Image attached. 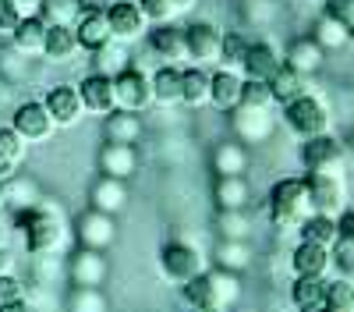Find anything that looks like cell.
I'll list each match as a JSON object with an SVG mask.
<instances>
[{
	"mask_svg": "<svg viewBox=\"0 0 354 312\" xmlns=\"http://www.w3.org/2000/svg\"><path fill=\"white\" fill-rule=\"evenodd\" d=\"M21 227H25V248L32 255H57L68 245L64 206L46 199V195L28 213H21Z\"/></svg>",
	"mask_w": 354,
	"mask_h": 312,
	"instance_id": "1",
	"label": "cell"
},
{
	"mask_svg": "<svg viewBox=\"0 0 354 312\" xmlns=\"http://www.w3.org/2000/svg\"><path fill=\"white\" fill-rule=\"evenodd\" d=\"M181 298L188 309H230L241 298V280L230 270H205L195 280L181 284Z\"/></svg>",
	"mask_w": 354,
	"mask_h": 312,
	"instance_id": "2",
	"label": "cell"
},
{
	"mask_svg": "<svg viewBox=\"0 0 354 312\" xmlns=\"http://www.w3.org/2000/svg\"><path fill=\"white\" fill-rule=\"evenodd\" d=\"M312 217V199L305 178H283L270 192V220L280 231H298V227Z\"/></svg>",
	"mask_w": 354,
	"mask_h": 312,
	"instance_id": "3",
	"label": "cell"
},
{
	"mask_svg": "<svg viewBox=\"0 0 354 312\" xmlns=\"http://www.w3.org/2000/svg\"><path fill=\"white\" fill-rule=\"evenodd\" d=\"M283 121L287 128L298 135V138H319V135H330V107L322 103L319 96H298V100H290L283 103Z\"/></svg>",
	"mask_w": 354,
	"mask_h": 312,
	"instance_id": "4",
	"label": "cell"
},
{
	"mask_svg": "<svg viewBox=\"0 0 354 312\" xmlns=\"http://www.w3.org/2000/svg\"><path fill=\"white\" fill-rule=\"evenodd\" d=\"M160 270H163V277L170 284H188L198 273L209 270V263H205V255L195 245H188V241H167L160 248Z\"/></svg>",
	"mask_w": 354,
	"mask_h": 312,
	"instance_id": "5",
	"label": "cell"
},
{
	"mask_svg": "<svg viewBox=\"0 0 354 312\" xmlns=\"http://www.w3.org/2000/svg\"><path fill=\"white\" fill-rule=\"evenodd\" d=\"M301 163L308 174H330V178H344L347 170V149L333 135H319V138H305L301 146Z\"/></svg>",
	"mask_w": 354,
	"mask_h": 312,
	"instance_id": "6",
	"label": "cell"
},
{
	"mask_svg": "<svg viewBox=\"0 0 354 312\" xmlns=\"http://www.w3.org/2000/svg\"><path fill=\"white\" fill-rule=\"evenodd\" d=\"M113 103L117 110H131V113H145L153 107V82L138 68H124L113 75Z\"/></svg>",
	"mask_w": 354,
	"mask_h": 312,
	"instance_id": "7",
	"label": "cell"
},
{
	"mask_svg": "<svg viewBox=\"0 0 354 312\" xmlns=\"http://www.w3.org/2000/svg\"><path fill=\"white\" fill-rule=\"evenodd\" d=\"M185 43H188V61L198 68H220V46H223V33L209 21H195L185 28Z\"/></svg>",
	"mask_w": 354,
	"mask_h": 312,
	"instance_id": "8",
	"label": "cell"
},
{
	"mask_svg": "<svg viewBox=\"0 0 354 312\" xmlns=\"http://www.w3.org/2000/svg\"><path fill=\"white\" fill-rule=\"evenodd\" d=\"M308 199H312V213L322 217H340L347 210V181L330 178V174H305Z\"/></svg>",
	"mask_w": 354,
	"mask_h": 312,
	"instance_id": "9",
	"label": "cell"
},
{
	"mask_svg": "<svg viewBox=\"0 0 354 312\" xmlns=\"http://www.w3.org/2000/svg\"><path fill=\"white\" fill-rule=\"evenodd\" d=\"M11 128L28 142V146H39V142H46V138L57 131V125H53V118H50V110H46L43 100L21 103V107L15 110V118H11Z\"/></svg>",
	"mask_w": 354,
	"mask_h": 312,
	"instance_id": "10",
	"label": "cell"
},
{
	"mask_svg": "<svg viewBox=\"0 0 354 312\" xmlns=\"http://www.w3.org/2000/svg\"><path fill=\"white\" fill-rule=\"evenodd\" d=\"M103 11H106V21H110V36L117 43H135V39L145 36V28H149V21H145V15L138 11L135 0H110Z\"/></svg>",
	"mask_w": 354,
	"mask_h": 312,
	"instance_id": "11",
	"label": "cell"
},
{
	"mask_svg": "<svg viewBox=\"0 0 354 312\" xmlns=\"http://www.w3.org/2000/svg\"><path fill=\"white\" fill-rule=\"evenodd\" d=\"M75 235H78V245L82 248H96V252H106L113 241H117V220L110 213H100L88 206L78 223H75Z\"/></svg>",
	"mask_w": 354,
	"mask_h": 312,
	"instance_id": "12",
	"label": "cell"
},
{
	"mask_svg": "<svg viewBox=\"0 0 354 312\" xmlns=\"http://www.w3.org/2000/svg\"><path fill=\"white\" fill-rule=\"evenodd\" d=\"M110 273V263H106V252H96V248H78L71 259H68V277L75 288H100Z\"/></svg>",
	"mask_w": 354,
	"mask_h": 312,
	"instance_id": "13",
	"label": "cell"
},
{
	"mask_svg": "<svg viewBox=\"0 0 354 312\" xmlns=\"http://www.w3.org/2000/svg\"><path fill=\"white\" fill-rule=\"evenodd\" d=\"M230 125H234V135L241 142H266L273 135V113L266 107H234L230 110Z\"/></svg>",
	"mask_w": 354,
	"mask_h": 312,
	"instance_id": "14",
	"label": "cell"
},
{
	"mask_svg": "<svg viewBox=\"0 0 354 312\" xmlns=\"http://www.w3.org/2000/svg\"><path fill=\"white\" fill-rule=\"evenodd\" d=\"M78 96H82V107L85 113H100V118H106L110 110H117L113 103V78L110 75H100V71H88L78 85Z\"/></svg>",
	"mask_w": 354,
	"mask_h": 312,
	"instance_id": "15",
	"label": "cell"
},
{
	"mask_svg": "<svg viewBox=\"0 0 354 312\" xmlns=\"http://www.w3.org/2000/svg\"><path fill=\"white\" fill-rule=\"evenodd\" d=\"M43 103H46L57 128H75L85 118V107H82V96H78L75 85H53Z\"/></svg>",
	"mask_w": 354,
	"mask_h": 312,
	"instance_id": "16",
	"label": "cell"
},
{
	"mask_svg": "<svg viewBox=\"0 0 354 312\" xmlns=\"http://www.w3.org/2000/svg\"><path fill=\"white\" fill-rule=\"evenodd\" d=\"M280 64H283V57L277 53L273 43H266V39L248 43L245 64H241V78H245V82H270V78L280 71Z\"/></svg>",
	"mask_w": 354,
	"mask_h": 312,
	"instance_id": "17",
	"label": "cell"
},
{
	"mask_svg": "<svg viewBox=\"0 0 354 312\" xmlns=\"http://www.w3.org/2000/svg\"><path fill=\"white\" fill-rule=\"evenodd\" d=\"M75 39H78V50H85V53H96L100 46H106L113 39L106 11L103 8H85V15L75 21Z\"/></svg>",
	"mask_w": 354,
	"mask_h": 312,
	"instance_id": "18",
	"label": "cell"
},
{
	"mask_svg": "<svg viewBox=\"0 0 354 312\" xmlns=\"http://www.w3.org/2000/svg\"><path fill=\"white\" fill-rule=\"evenodd\" d=\"M138 170V149L124 146V142H106L100 149V174L103 178H117V181H128Z\"/></svg>",
	"mask_w": 354,
	"mask_h": 312,
	"instance_id": "19",
	"label": "cell"
},
{
	"mask_svg": "<svg viewBox=\"0 0 354 312\" xmlns=\"http://www.w3.org/2000/svg\"><path fill=\"white\" fill-rule=\"evenodd\" d=\"M290 266H294V277H326L333 270V248L301 241L290 252Z\"/></svg>",
	"mask_w": 354,
	"mask_h": 312,
	"instance_id": "20",
	"label": "cell"
},
{
	"mask_svg": "<svg viewBox=\"0 0 354 312\" xmlns=\"http://www.w3.org/2000/svg\"><path fill=\"white\" fill-rule=\"evenodd\" d=\"M149 50L156 57H163V64H181L188 61V43H185V28L170 25H156L149 33Z\"/></svg>",
	"mask_w": 354,
	"mask_h": 312,
	"instance_id": "21",
	"label": "cell"
},
{
	"mask_svg": "<svg viewBox=\"0 0 354 312\" xmlns=\"http://www.w3.org/2000/svg\"><path fill=\"white\" fill-rule=\"evenodd\" d=\"M283 64L312 78V75H315L322 64H326V50H322V46H319L312 36L290 39V46H287V53H283Z\"/></svg>",
	"mask_w": 354,
	"mask_h": 312,
	"instance_id": "22",
	"label": "cell"
},
{
	"mask_svg": "<svg viewBox=\"0 0 354 312\" xmlns=\"http://www.w3.org/2000/svg\"><path fill=\"white\" fill-rule=\"evenodd\" d=\"M88 206L100 210V213L117 217V213L128 206V185L117 181V178H103V174H100V181L88 188Z\"/></svg>",
	"mask_w": 354,
	"mask_h": 312,
	"instance_id": "23",
	"label": "cell"
},
{
	"mask_svg": "<svg viewBox=\"0 0 354 312\" xmlns=\"http://www.w3.org/2000/svg\"><path fill=\"white\" fill-rule=\"evenodd\" d=\"M241 89H245V78L241 71H213V89H209V103L223 113H230L234 107H241Z\"/></svg>",
	"mask_w": 354,
	"mask_h": 312,
	"instance_id": "24",
	"label": "cell"
},
{
	"mask_svg": "<svg viewBox=\"0 0 354 312\" xmlns=\"http://www.w3.org/2000/svg\"><path fill=\"white\" fill-rule=\"evenodd\" d=\"M25 149H28V142L11 125H0V181H11L21 170Z\"/></svg>",
	"mask_w": 354,
	"mask_h": 312,
	"instance_id": "25",
	"label": "cell"
},
{
	"mask_svg": "<svg viewBox=\"0 0 354 312\" xmlns=\"http://www.w3.org/2000/svg\"><path fill=\"white\" fill-rule=\"evenodd\" d=\"M270 85V93H273V103H290V100H298V96H308L312 93V82H308V75H301V71H294V68H287V64H280V71L266 82Z\"/></svg>",
	"mask_w": 354,
	"mask_h": 312,
	"instance_id": "26",
	"label": "cell"
},
{
	"mask_svg": "<svg viewBox=\"0 0 354 312\" xmlns=\"http://www.w3.org/2000/svg\"><path fill=\"white\" fill-rule=\"evenodd\" d=\"M142 118L131 110H110L103 118V138L106 142H124V146H135L142 138Z\"/></svg>",
	"mask_w": 354,
	"mask_h": 312,
	"instance_id": "27",
	"label": "cell"
},
{
	"mask_svg": "<svg viewBox=\"0 0 354 312\" xmlns=\"http://www.w3.org/2000/svg\"><path fill=\"white\" fill-rule=\"evenodd\" d=\"M209 89H213V71H205L198 64L181 68V103L185 107H205L209 103Z\"/></svg>",
	"mask_w": 354,
	"mask_h": 312,
	"instance_id": "28",
	"label": "cell"
},
{
	"mask_svg": "<svg viewBox=\"0 0 354 312\" xmlns=\"http://www.w3.org/2000/svg\"><path fill=\"white\" fill-rule=\"evenodd\" d=\"M46 21L43 18H21L18 28L11 33V46L21 57H43V43H46Z\"/></svg>",
	"mask_w": 354,
	"mask_h": 312,
	"instance_id": "29",
	"label": "cell"
},
{
	"mask_svg": "<svg viewBox=\"0 0 354 312\" xmlns=\"http://www.w3.org/2000/svg\"><path fill=\"white\" fill-rule=\"evenodd\" d=\"M326 288L330 280L326 277H294V288H290V302L298 312H312L326 305Z\"/></svg>",
	"mask_w": 354,
	"mask_h": 312,
	"instance_id": "30",
	"label": "cell"
},
{
	"mask_svg": "<svg viewBox=\"0 0 354 312\" xmlns=\"http://www.w3.org/2000/svg\"><path fill=\"white\" fill-rule=\"evenodd\" d=\"M213 170L216 178H238L248 170V149L245 142H220L213 149Z\"/></svg>",
	"mask_w": 354,
	"mask_h": 312,
	"instance_id": "31",
	"label": "cell"
},
{
	"mask_svg": "<svg viewBox=\"0 0 354 312\" xmlns=\"http://www.w3.org/2000/svg\"><path fill=\"white\" fill-rule=\"evenodd\" d=\"M78 53V39H75V28H61V25H50L46 28V43H43V57L50 64H68L75 61Z\"/></svg>",
	"mask_w": 354,
	"mask_h": 312,
	"instance_id": "32",
	"label": "cell"
},
{
	"mask_svg": "<svg viewBox=\"0 0 354 312\" xmlns=\"http://www.w3.org/2000/svg\"><path fill=\"white\" fill-rule=\"evenodd\" d=\"M153 103H163V107H174L181 103V68L177 64H160L153 75Z\"/></svg>",
	"mask_w": 354,
	"mask_h": 312,
	"instance_id": "33",
	"label": "cell"
},
{
	"mask_svg": "<svg viewBox=\"0 0 354 312\" xmlns=\"http://www.w3.org/2000/svg\"><path fill=\"white\" fill-rule=\"evenodd\" d=\"M213 199H216V210H245L248 199H252V188H248L245 174H238V178H216Z\"/></svg>",
	"mask_w": 354,
	"mask_h": 312,
	"instance_id": "34",
	"label": "cell"
},
{
	"mask_svg": "<svg viewBox=\"0 0 354 312\" xmlns=\"http://www.w3.org/2000/svg\"><path fill=\"white\" fill-rule=\"evenodd\" d=\"M85 0H43L39 18L46 25H61V28H75V21L85 15Z\"/></svg>",
	"mask_w": 354,
	"mask_h": 312,
	"instance_id": "35",
	"label": "cell"
},
{
	"mask_svg": "<svg viewBox=\"0 0 354 312\" xmlns=\"http://www.w3.org/2000/svg\"><path fill=\"white\" fill-rule=\"evenodd\" d=\"M301 241H312V245H322V248H333L337 245V217H322V213H312L301 227H298Z\"/></svg>",
	"mask_w": 354,
	"mask_h": 312,
	"instance_id": "36",
	"label": "cell"
},
{
	"mask_svg": "<svg viewBox=\"0 0 354 312\" xmlns=\"http://www.w3.org/2000/svg\"><path fill=\"white\" fill-rule=\"evenodd\" d=\"M4 192H8V210H18V213H28L43 199L39 188H36V181H28L21 174H15L11 181H4Z\"/></svg>",
	"mask_w": 354,
	"mask_h": 312,
	"instance_id": "37",
	"label": "cell"
},
{
	"mask_svg": "<svg viewBox=\"0 0 354 312\" xmlns=\"http://www.w3.org/2000/svg\"><path fill=\"white\" fill-rule=\"evenodd\" d=\"M312 39L322 46V50H340V46H347V25H340L337 18H330V15H319L315 18V28H312Z\"/></svg>",
	"mask_w": 354,
	"mask_h": 312,
	"instance_id": "38",
	"label": "cell"
},
{
	"mask_svg": "<svg viewBox=\"0 0 354 312\" xmlns=\"http://www.w3.org/2000/svg\"><path fill=\"white\" fill-rule=\"evenodd\" d=\"M216 231H220V241H245L252 223L245 210H216Z\"/></svg>",
	"mask_w": 354,
	"mask_h": 312,
	"instance_id": "39",
	"label": "cell"
},
{
	"mask_svg": "<svg viewBox=\"0 0 354 312\" xmlns=\"http://www.w3.org/2000/svg\"><path fill=\"white\" fill-rule=\"evenodd\" d=\"M216 266L220 270H230V273H241L252 266V248L245 241H220L216 248Z\"/></svg>",
	"mask_w": 354,
	"mask_h": 312,
	"instance_id": "40",
	"label": "cell"
},
{
	"mask_svg": "<svg viewBox=\"0 0 354 312\" xmlns=\"http://www.w3.org/2000/svg\"><path fill=\"white\" fill-rule=\"evenodd\" d=\"M248 43L241 33H223V46H220V68L227 71H241L245 64V53H248Z\"/></svg>",
	"mask_w": 354,
	"mask_h": 312,
	"instance_id": "41",
	"label": "cell"
},
{
	"mask_svg": "<svg viewBox=\"0 0 354 312\" xmlns=\"http://www.w3.org/2000/svg\"><path fill=\"white\" fill-rule=\"evenodd\" d=\"M93 61H96V71L100 75H117V71H124L128 68V57H124V43H117V39H110L106 46H100L96 53H93Z\"/></svg>",
	"mask_w": 354,
	"mask_h": 312,
	"instance_id": "42",
	"label": "cell"
},
{
	"mask_svg": "<svg viewBox=\"0 0 354 312\" xmlns=\"http://www.w3.org/2000/svg\"><path fill=\"white\" fill-rule=\"evenodd\" d=\"M68 312H110V302L100 288H71Z\"/></svg>",
	"mask_w": 354,
	"mask_h": 312,
	"instance_id": "43",
	"label": "cell"
},
{
	"mask_svg": "<svg viewBox=\"0 0 354 312\" xmlns=\"http://www.w3.org/2000/svg\"><path fill=\"white\" fill-rule=\"evenodd\" d=\"M326 309L330 312H354V280H330L326 288Z\"/></svg>",
	"mask_w": 354,
	"mask_h": 312,
	"instance_id": "44",
	"label": "cell"
},
{
	"mask_svg": "<svg viewBox=\"0 0 354 312\" xmlns=\"http://www.w3.org/2000/svg\"><path fill=\"white\" fill-rule=\"evenodd\" d=\"M135 4H138V11L145 15V21H149V25H170L177 18L170 0H135Z\"/></svg>",
	"mask_w": 354,
	"mask_h": 312,
	"instance_id": "45",
	"label": "cell"
},
{
	"mask_svg": "<svg viewBox=\"0 0 354 312\" xmlns=\"http://www.w3.org/2000/svg\"><path fill=\"white\" fill-rule=\"evenodd\" d=\"M61 280V263H57V255H32V284H53Z\"/></svg>",
	"mask_w": 354,
	"mask_h": 312,
	"instance_id": "46",
	"label": "cell"
},
{
	"mask_svg": "<svg viewBox=\"0 0 354 312\" xmlns=\"http://www.w3.org/2000/svg\"><path fill=\"white\" fill-rule=\"evenodd\" d=\"M241 103H248V107H266V110H270V107H273V93H270V85H266V82H245V89H241Z\"/></svg>",
	"mask_w": 354,
	"mask_h": 312,
	"instance_id": "47",
	"label": "cell"
},
{
	"mask_svg": "<svg viewBox=\"0 0 354 312\" xmlns=\"http://www.w3.org/2000/svg\"><path fill=\"white\" fill-rule=\"evenodd\" d=\"M333 266L344 280H354V245H347V241L333 245Z\"/></svg>",
	"mask_w": 354,
	"mask_h": 312,
	"instance_id": "48",
	"label": "cell"
},
{
	"mask_svg": "<svg viewBox=\"0 0 354 312\" xmlns=\"http://www.w3.org/2000/svg\"><path fill=\"white\" fill-rule=\"evenodd\" d=\"M21 298H25V284H21L15 273H4V277H0V305L21 302Z\"/></svg>",
	"mask_w": 354,
	"mask_h": 312,
	"instance_id": "49",
	"label": "cell"
},
{
	"mask_svg": "<svg viewBox=\"0 0 354 312\" xmlns=\"http://www.w3.org/2000/svg\"><path fill=\"white\" fill-rule=\"evenodd\" d=\"M322 15H330V18H337L340 25H354V0H326V11Z\"/></svg>",
	"mask_w": 354,
	"mask_h": 312,
	"instance_id": "50",
	"label": "cell"
},
{
	"mask_svg": "<svg viewBox=\"0 0 354 312\" xmlns=\"http://www.w3.org/2000/svg\"><path fill=\"white\" fill-rule=\"evenodd\" d=\"M8 8L18 15V21H21V18H39L43 0H8Z\"/></svg>",
	"mask_w": 354,
	"mask_h": 312,
	"instance_id": "51",
	"label": "cell"
},
{
	"mask_svg": "<svg viewBox=\"0 0 354 312\" xmlns=\"http://www.w3.org/2000/svg\"><path fill=\"white\" fill-rule=\"evenodd\" d=\"M337 241L354 245V210H344V213L337 217Z\"/></svg>",
	"mask_w": 354,
	"mask_h": 312,
	"instance_id": "52",
	"label": "cell"
},
{
	"mask_svg": "<svg viewBox=\"0 0 354 312\" xmlns=\"http://www.w3.org/2000/svg\"><path fill=\"white\" fill-rule=\"evenodd\" d=\"M15 28H18V15L8 8V0H0V36H8V39H11Z\"/></svg>",
	"mask_w": 354,
	"mask_h": 312,
	"instance_id": "53",
	"label": "cell"
},
{
	"mask_svg": "<svg viewBox=\"0 0 354 312\" xmlns=\"http://www.w3.org/2000/svg\"><path fill=\"white\" fill-rule=\"evenodd\" d=\"M4 273H15V255H11V248H0V277Z\"/></svg>",
	"mask_w": 354,
	"mask_h": 312,
	"instance_id": "54",
	"label": "cell"
},
{
	"mask_svg": "<svg viewBox=\"0 0 354 312\" xmlns=\"http://www.w3.org/2000/svg\"><path fill=\"white\" fill-rule=\"evenodd\" d=\"M11 238H15V231H11V223L4 217V220H0V248H11Z\"/></svg>",
	"mask_w": 354,
	"mask_h": 312,
	"instance_id": "55",
	"label": "cell"
},
{
	"mask_svg": "<svg viewBox=\"0 0 354 312\" xmlns=\"http://www.w3.org/2000/svg\"><path fill=\"white\" fill-rule=\"evenodd\" d=\"M0 312H32V309H28V302L21 298V302H8V305H0Z\"/></svg>",
	"mask_w": 354,
	"mask_h": 312,
	"instance_id": "56",
	"label": "cell"
},
{
	"mask_svg": "<svg viewBox=\"0 0 354 312\" xmlns=\"http://www.w3.org/2000/svg\"><path fill=\"white\" fill-rule=\"evenodd\" d=\"M170 4H174V11H177V15H188V11L198 4V0H170Z\"/></svg>",
	"mask_w": 354,
	"mask_h": 312,
	"instance_id": "57",
	"label": "cell"
},
{
	"mask_svg": "<svg viewBox=\"0 0 354 312\" xmlns=\"http://www.w3.org/2000/svg\"><path fill=\"white\" fill-rule=\"evenodd\" d=\"M8 217V192H4V181H0V220Z\"/></svg>",
	"mask_w": 354,
	"mask_h": 312,
	"instance_id": "58",
	"label": "cell"
},
{
	"mask_svg": "<svg viewBox=\"0 0 354 312\" xmlns=\"http://www.w3.org/2000/svg\"><path fill=\"white\" fill-rule=\"evenodd\" d=\"M347 46H354V25L347 28Z\"/></svg>",
	"mask_w": 354,
	"mask_h": 312,
	"instance_id": "59",
	"label": "cell"
},
{
	"mask_svg": "<svg viewBox=\"0 0 354 312\" xmlns=\"http://www.w3.org/2000/svg\"><path fill=\"white\" fill-rule=\"evenodd\" d=\"M192 312H230V309H192Z\"/></svg>",
	"mask_w": 354,
	"mask_h": 312,
	"instance_id": "60",
	"label": "cell"
},
{
	"mask_svg": "<svg viewBox=\"0 0 354 312\" xmlns=\"http://www.w3.org/2000/svg\"><path fill=\"white\" fill-rule=\"evenodd\" d=\"M312 312H330V309H326V305H322V309H312Z\"/></svg>",
	"mask_w": 354,
	"mask_h": 312,
	"instance_id": "61",
	"label": "cell"
},
{
	"mask_svg": "<svg viewBox=\"0 0 354 312\" xmlns=\"http://www.w3.org/2000/svg\"><path fill=\"white\" fill-rule=\"evenodd\" d=\"M0 125H4V121H0Z\"/></svg>",
	"mask_w": 354,
	"mask_h": 312,
	"instance_id": "62",
	"label": "cell"
}]
</instances>
